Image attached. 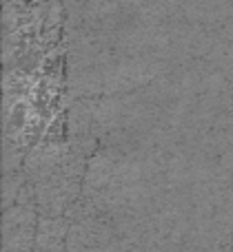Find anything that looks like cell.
I'll return each instance as SVG.
<instances>
[{"mask_svg":"<svg viewBox=\"0 0 233 252\" xmlns=\"http://www.w3.org/2000/svg\"><path fill=\"white\" fill-rule=\"evenodd\" d=\"M87 161V157L76 153L67 139H49L31 148L22 170L34 188L40 215L65 217L69 213L82 195Z\"/></svg>","mask_w":233,"mask_h":252,"instance_id":"1","label":"cell"},{"mask_svg":"<svg viewBox=\"0 0 233 252\" xmlns=\"http://www.w3.org/2000/svg\"><path fill=\"white\" fill-rule=\"evenodd\" d=\"M38 221L40 213L34 188L25 182L16 204L9 206L2 215V252H34Z\"/></svg>","mask_w":233,"mask_h":252,"instance_id":"2","label":"cell"},{"mask_svg":"<svg viewBox=\"0 0 233 252\" xmlns=\"http://www.w3.org/2000/svg\"><path fill=\"white\" fill-rule=\"evenodd\" d=\"M67 237H69V219L40 215L34 252H67Z\"/></svg>","mask_w":233,"mask_h":252,"instance_id":"3","label":"cell"},{"mask_svg":"<svg viewBox=\"0 0 233 252\" xmlns=\"http://www.w3.org/2000/svg\"><path fill=\"white\" fill-rule=\"evenodd\" d=\"M25 182H27V177H25V170L22 168L13 170V173H4V177H2V210H7L9 206L16 204Z\"/></svg>","mask_w":233,"mask_h":252,"instance_id":"4","label":"cell"}]
</instances>
